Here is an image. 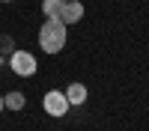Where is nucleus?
Returning a JSON list of instances; mask_svg holds the SVG:
<instances>
[{
    "instance_id": "nucleus-1",
    "label": "nucleus",
    "mask_w": 149,
    "mask_h": 131,
    "mask_svg": "<svg viewBox=\"0 0 149 131\" xmlns=\"http://www.w3.org/2000/svg\"><path fill=\"white\" fill-rule=\"evenodd\" d=\"M39 45L45 54H60L66 48V24L60 18H48L39 30Z\"/></svg>"
},
{
    "instance_id": "nucleus-2",
    "label": "nucleus",
    "mask_w": 149,
    "mask_h": 131,
    "mask_svg": "<svg viewBox=\"0 0 149 131\" xmlns=\"http://www.w3.org/2000/svg\"><path fill=\"white\" fill-rule=\"evenodd\" d=\"M9 69L15 71L18 78H30V75H36L39 63H36V57L30 51H12L9 54Z\"/></svg>"
},
{
    "instance_id": "nucleus-3",
    "label": "nucleus",
    "mask_w": 149,
    "mask_h": 131,
    "mask_svg": "<svg viewBox=\"0 0 149 131\" xmlns=\"http://www.w3.org/2000/svg\"><path fill=\"white\" fill-rule=\"evenodd\" d=\"M42 107H45V113H48V116H66V110H69L72 104H69V98H66V92L51 89V92H45Z\"/></svg>"
},
{
    "instance_id": "nucleus-4",
    "label": "nucleus",
    "mask_w": 149,
    "mask_h": 131,
    "mask_svg": "<svg viewBox=\"0 0 149 131\" xmlns=\"http://www.w3.org/2000/svg\"><path fill=\"white\" fill-rule=\"evenodd\" d=\"M57 18L63 21L66 27H69V24H78V21L84 18V3H81V0H66L63 9L57 12Z\"/></svg>"
},
{
    "instance_id": "nucleus-5",
    "label": "nucleus",
    "mask_w": 149,
    "mask_h": 131,
    "mask_svg": "<svg viewBox=\"0 0 149 131\" xmlns=\"http://www.w3.org/2000/svg\"><path fill=\"white\" fill-rule=\"evenodd\" d=\"M66 98H69L72 107H78V104H84L86 98H90V92H86L84 83H69V87H66Z\"/></svg>"
},
{
    "instance_id": "nucleus-6",
    "label": "nucleus",
    "mask_w": 149,
    "mask_h": 131,
    "mask_svg": "<svg viewBox=\"0 0 149 131\" xmlns=\"http://www.w3.org/2000/svg\"><path fill=\"white\" fill-rule=\"evenodd\" d=\"M24 101H27V98H24L21 92H9V95H3V107H9V110H21Z\"/></svg>"
},
{
    "instance_id": "nucleus-7",
    "label": "nucleus",
    "mask_w": 149,
    "mask_h": 131,
    "mask_svg": "<svg viewBox=\"0 0 149 131\" xmlns=\"http://www.w3.org/2000/svg\"><path fill=\"white\" fill-rule=\"evenodd\" d=\"M63 3H66V0H42V12L48 18H57V12L63 9Z\"/></svg>"
},
{
    "instance_id": "nucleus-8",
    "label": "nucleus",
    "mask_w": 149,
    "mask_h": 131,
    "mask_svg": "<svg viewBox=\"0 0 149 131\" xmlns=\"http://www.w3.org/2000/svg\"><path fill=\"white\" fill-rule=\"evenodd\" d=\"M0 110H3V95H0Z\"/></svg>"
},
{
    "instance_id": "nucleus-9",
    "label": "nucleus",
    "mask_w": 149,
    "mask_h": 131,
    "mask_svg": "<svg viewBox=\"0 0 149 131\" xmlns=\"http://www.w3.org/2000/svg\"><path fill=\"white\" fill-rule=\"evenodd\" d=\"M0 3H12V0H0Z\"/></svg>"
},
{
    "instance_id": "nucleus-10",
    "label": "nucleus",
    "mask_w": 149,
    "mask_h": 131,
    "mask_svg": "<svg viewBox=\"0 0 149 131\" xmlns=\"http://www.w3.org/2000/svg\"><path fill=\"white\" fill-rule=\"evenodd\" d=\"M0 63H3V57H0Z\"/></svg>"
}]
</instances>
